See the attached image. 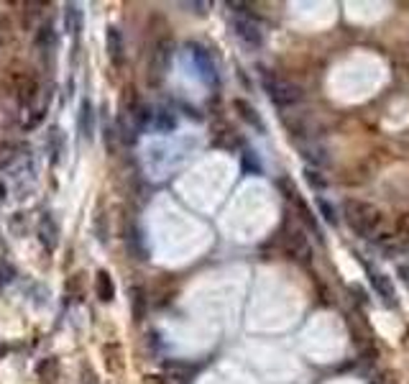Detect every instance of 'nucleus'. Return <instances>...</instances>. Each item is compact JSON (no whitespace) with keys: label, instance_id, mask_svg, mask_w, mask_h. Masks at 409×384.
<instances>
[{"label":"nucleus","instance_id":"1","mask_svg":"<svg viewBox=\"0 0 409 384\" xmlns=\"http://www.w3.org/2000/svg\"><path fill=\"white\" fill-rule=\"evenodd\" d=\"M343 210H345V221H348V226L356 231L361 238L379 241V238L386 233V216H384L376 205H371V202L345 200Z\"/></svg>","mask_w":409,"mask_h":384},{"label":"nucleus","instance_id":"2","mask_svg":"<svg viewBox=\"0 0 409 384\" xmlns=\"http://www.w3.org/2000/svg\"><path fill=\"white\" fill-rule=\"evenodd\" d=\"M263 88H266L268 98L279 108H289L302 100V88H297L295 82L284 80V77H274V74H263Z\"/></svg>","mask_w":409,"mask_h":384},{"label":"nucleus","instance_id":"3","mask_svg":"<svg viewBox=\"0 0 409 384\" xmlns=\"http://www.w3.org/2000/svg\"><path fill=\"white\" fill-rule=\"evenodd\" d=\"M172 54H174V47L172 41H159L151 52V59H148V82L151 85H159L169 72V64H172Z\"/></svg>","mask_w":409,"mask_h":384},{"label":"nucleus","instance_id":"4","mask_svg":"<svg viewBox=\"0 0 409 384\" xmlns=\"http://www.w3.org/2000/svg\"><path fill=\"white\" fill-rule=\"evenodd\" d=\"M233 31H235V36H238V41H241L243 47L259 49L263 44L261 26H259L254 18H249V16H238V18H233Z\"/></svg>","mask_w":409,"mask_h":384},{"label":"nucleus","instance_id":"5","mask_svg":"<svg viewBox=\"0 0 409 384\" xmlns=\"http://www.w3.org/2000/svg\"><path fill=\"white\" fill-rule=\"evenodd\" d=\"M284 249H287V254L292 256V259H297V262H309V254H312L302 231H289L287 238H284Z\"/></svg>","mask_w":409,"mask_h":384},{"label":"nucleus","instance_id":"6","mask_svg":"<svg viewBox=\"0 0 409 384\" xmlns=\"http://www.w3.org/2000/svg\"><path fill=\"white\" fill-rule=\"evenodd\" d=\"M39 241L44 243V249L47 251H54L57 249V243H59V228H57V223H54V218L49 216V213H44L39 221Z\"/></svg>","mask_w":409,"mask_h":384},{"label":"nucleus","instance_id":"7","mask_svg":"<svg viewBox=\"0 0 409 384\" xmlns=\"http://www.w3.org/2000/svg\"><path fill=\"white\" fill-rule=\"evenodd\" d=\"M107 54H110L113 64L123 67V62H126V47H123V34H121V28H115V26L107 28Z\"/></svg>","mask_w":409,"mask_h":384},{"label":"nucleus","instance_id":"8","mask_svg":"<svg viewBox=\"0 0 409 384\" xmlns=\"http://www.w3.org/2000/svg\"><path fill=\"white\" fill-rule=\"evenodd\" d=\"M192 57H195L197 72H202V77H205L208 82H215V64H213V59H210L208 52L200 49V47H195L192 49Z\"/></svg>","mask_w":409,"mask_h":384},{"label":"nucleus","instance_id":"9","mask_svg":"<svg viewBox=\"0 0 409 384\" xmlns=\"http://www.w3.org/2000/svg\"><path fill=\"white\" fill-rule=\"evenodd\" d=\"M371 282H374L376 292L384 297V303H391V305L396 303V292H394V287H391L389 277L379 274V272H371Z\"/></svg>","mask_w":409,"mask_h":384},{"label":"nucleus","instance_id":"10","mask_svg":"<svg viewBox=\"0 0 409 384\" xmlns=\"http://www.w3.org/2000/svg\"><path fill=\"white\" fill-rule=\"evenodd\" d=\"M95 290H97V297H100L102 303H110L115 297L113 279H110L107 272H97V277H95Z\"/></svg>","mask_w":409,"mask_h":384},{"label":"nucleus","instance_id":"11","mask_svg":"<svg viewBox=\"0 0 409 384\" xmlns=\"http://www.w3.org/2000/svg\"><path fill=\"white\" fill-rule=\"evenodd\" d=\"M64 21H67V31H69V34H74V36H80V34H82V23H85V13H82V8H80V6H74V3H69Z\"/></svg>","mask_w":409,"mask_h":384},{"label":"nucleus","instance_id":"12","mask_svg":"<svg viewBox=\"0 0 409 384\" xmlns=\"http://www.w3.org/2000/svg\"><path fill=\"white\" fill-rule=\"evenodd\" d=\"M235 110L241 113V118H243V121H249L254 128H259V131H263L261 118H259V113H256V108H254V105H251V103H246V100H235Z\"/></svg>","mask_w":409,"mask_h":384},{"label":"nucleus","instance_id":"13","mask_svg":"<svg viewBox=\"0 0 409 384\" xmlns=\"http://www.w3.org/2000/svg\"><path fill=\"white\" fill-rule=\"evenodd\" d=\"M80 134H82V139H90V136H93V105H90V100H82Z\"/></svg>","mask_w":409,"mask_h":384},{"label":"nucleus","instance_id":"14","mask_svg":"<svg viewBox=\"0 0 409 384\" xmlns=\"http://www.w3.org/2000/svg\"><path fill=\"white\" fill-rule=\"evenodd\" d=\"M36 44H39V49H44V52H49V49L57 47V36H54V28L49 26H41L39 34H36Z\"/></svg>","mask_w":409,"mask_h":384},{"label":"nucleus","instance_id":"15","mask_svg":"<svg viewBox=\"0 0 409 384\" xmlns=\"http://www.w3.org/2000/svg\"><path fill=\"white\" fill-rule=\"evenodd\" d=\"M131 297H134V320H143V315H146V297H143V290L136 287V290H131Z\"/></svg>","mask_w":409,"mask_h":384},{"label":"nucleus","instance_id":"16","mask_svg":"<svg viewBox=\"0 0 409 384\" xmlns=\"http://www.w3.org/2000/svg\"><path fill=\"white\" fill-rule=\"evenodd\" d=\"M394 231H396V236H399V238H404V241L409 243V213H402V216L396 218Z\"/></svg>","mask_w":409,"mask_h":384},{"label":"nucleus","instance_id":"17","mask_svg":"<svg viewBox=\"0 0 409 384\" xmlns=\"http://www.w3.org/2000/svg\"><path fill=\"white\" fill-rule=\"evenodd\" d=\"M154 126H156V131H169V128H174V118L161 110V113L154 115Z\"/></svg>","mask_w":409,"mask_h":384},{"label":"nucleus","instance_id":"18","mask_svg":"<svg viewBox=\"0 0 409 384\" xmlns=\"http://www.w3.org/2000/svg\"><path fill=\"white\" fill-rule=\"evenodd\" d=\"M80 384H100L97 382V377H95L93 371L88 369V366H85V369H82V377H80Z\"/></svg>","mask_w":409,"mask_h":384},{"label":"nucleus","instance_id":"19","mask_svg":"<svg viewBox=\"0 0 409 384\" xmlns=\"http://www.w3.org/2000/svg\"><path fill=\"white\" fill-rule=\"evenodd\" d=\"M320 208L325 210V218H328L330 223H336V216H333V208H330L328 202H320Z\"/></svg>","mask_w":409,"mask_h":384},{"label":"nucleus","instance_id":"20","mask_svg":"<svg viewBox=\"0 0 409 384\" xmlns=\"http://www.w3.org/2000/svg\"><path fill=\"white\" fill-rule=\"evenodd\" d=\"M307 177H309V182L315 185V187H322V185H325V182L320 180V177H317V172H307Z\"/></svg>","mask_w":409,"mask_h":384},{"label":"nucleus","instance_id":"21","mask_svg":"<svg viewBox=\"0 0 409 384\" xmlns=\"http://www.w3.org/2000/svg\"><path fill=\"white\" fill-rule=\"evenodd\" d=\"M6 197V187H3V182H0V200Z\"/></svg>","mask_w":409,"mask_h":384}]
</instances>
